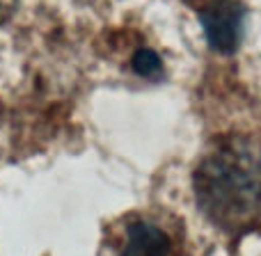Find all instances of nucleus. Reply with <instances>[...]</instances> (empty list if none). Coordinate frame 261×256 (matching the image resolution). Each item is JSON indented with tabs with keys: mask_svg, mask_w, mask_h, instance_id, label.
Returning <instances> with one entry per match:
<instances>
[{
	"mask_svg": "<svg viewBox=\"0 0 261 256\" xmlns=\"http://www.w3.org/2000/svg\"><path fill=\"white\" fill-rule=\"evenodd\" d=\"M195 197L202 213L225 229L261 217V149L245 137L225 139L195 169Z\"/></svg>",
	"mask_w": 261,
	"mask_h": 256,
	"instance_id": "1",
	"label": "nucleus"
},
{
	"mask_svg": "<svg viewBox=\"0 0 261 256\" xmlns=\"http://www.w3.org/2000/svg\"><path fill=\"white\" fill-rule=\"evenodd\" d=\"M204 37L218 53H234L243 39L245 7L239 0H204L197 7Z\"/></svg>",
	"mask_w": 261,
	"mask_h": 256,
	"instance_id": "2",
	"label": "nucleus"
},
{
	"mask_svg": "<svg viewBox=\"0 0 261 256\" xmlns=\"http://www.w3.org/2000/svg\"><path fill=\"white\" fill-rule=\"evenodd\" d=\"M170 236L151 222H133L124 234L119 256H170Z\"/></svg>",
	"mask_w": 261,
	"mask_h": 256,
	"instance_id": "3",
	"label": "nucleus"
},
{
	"mask_svg": "<svg viewBox=\"0 0 261 256\" xmlns=\"http://www.w3.org/2000/svg\"><path fill=\"white\" fill-rule=\"evenodd\" d=\"M133 71L138 76L147 78V80H161L163 73H165V67H163V60L156 50L140 48L133 55Z\"/></svg>",
	"mask_w": 261,
	"mask_h": 256,
	"instance_id": "4",
	"label": "nucleus"
}]
</instances>
